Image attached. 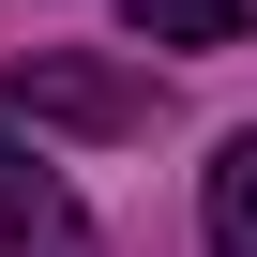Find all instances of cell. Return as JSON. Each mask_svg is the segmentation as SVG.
<instances>
[{
	"mask_svg": "<svg viewBox=\"0 0 257 257\" xmlns=\"http://www.w3.org/2000/svg\"><path fill=\"white\" fill-rule=\"evenodd\" d=\"M16 106L76 121V137H121V121H137V76H106V61H16Z\"/></svg>",
	"mask_w": 257,
	"mask_h": 257,
	"instance_id": "6da1fadb",
	"label": "cell"
},
{
	"mask_svg": "<svg viewBox=\"0 0 257 257\" xmlns=\"http://www.w3.org/2000/svg\"><path fill=\"white\" fill-rule=\"evenodd\" d=\"M212 257H257V137L212 152Z\"/></svg>",
	"mask_w": 257,
	"mask_h": 257,
	"instance_id": "7a4b0ae2",
	"label": "cell"
},
{
	"mask_svg": "<svg viewBox=\"0 0 257 257\" xmlns=\"http://www.w3.org/2000/svg\"><path fill=\"white\" fill-rule=\"evenodd\" d=\"M61 227V182H46V152H16L0 137V242H46Z\"/></svg>",
	"mask_w": 257,
	"mask_h": 257,
	"instance_id": "3957f363",
	"label": "cell"
},
{
	"mask_svg": "<svg viewBox=\"0 0 257 257\" xmlns=\"http://www.w3.org/2000/svg\"><path fill=\"white\" fill-rule=\"evenodd\" d=\"M121 16H137L152 46H227V31H242V0H121Z\"/></svg>",
	"mask_w": 257,
	"mask_h": 257,
	"instance_id": "277c9868",
	"label": "cell"
}]
</instances>
